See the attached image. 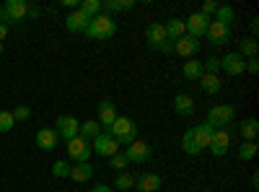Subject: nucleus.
Listing matches in <instances>:
<instances>
[{
	"label": "nucleus",
	"instance_id": "1",
	"mask_svg": "<svg viewBox=\"0 0 259 192\" xmlns=\"http://www.w3.org/2000/svg\"><path fill=\"white\" fill-rule=\"evenodd\" d=\"M104 133H109L119 145H130V143L138 140V125L130 120V117H117Z\"/></svg>",
	"mask_w": 259,
	"mask_h": 192
},
{
	"label": "nucleus",
	"instance_id": "2",
	"mask_svg": "<svg viewBox=\"0 0 259 192\" xmlns=\"http://www.w3.org/2000/svg\"><path fill=\"white\" fill-rule=\"evenodd\" d=\"M83 34L91 36V39H112L117 34V21L106 13H99L89 21V26H85Z\"/></svg>",
	"mask_w": 259,
	"mask_h": 192
},
{
	"label": "nucleus",
	"instance_id": "3",
	"mask_svg": "<svg viewBox=\"0 0 259 192\" xmlns=\"http://www.w3.org/2000/svg\"><path fill=\"white\" fill-rule=\"evenodd\" d=\"M236 120V109L231 104H215L212 109L207 112V125L210 127H215V130H223V127H228L231 122Z\"/></svg>",
	"mask_w": 259,
	"mask_h": 192
},
{
	"label": "nucleus",
	"instance_id": "4",
	"mask_svg": "<svg viewBox=\"0 0 259 192\" xmlns=\"http://www.w3.org/2000/svg\"><path fill=\"white\" fill-rule=\"evenodd\" d=\"M29 16V3L26 0H8L3 6V24H21Z\"/></svg>",
	"mask_w": 259,
	"mask_h": 192
},
{
	"label": "nucleus",
	"instance_id": "5",
	"mask_svg": "<svg viewBox=\"0 0 259 192\" xmlns=\"http://www.w3.org/2000/svg\"><path fill=\"white\" fill-rule=\"evenodd\" d=\"M91 151L96 156H106V159H112L114 153H119V143L109 135V133H99V138L91 140Z\"/></svg>",
	"mask_w": 259,
	"mask_h": 192
},
{
	"label": "nucleus",
	"instance_id": "6",
	"mask_svg": "<svg viewBox=\"0 0 259 192\" xmlns=\"http://www.w3.org/2000/svg\"><path fill=\"white\" fill-rule=\"evenodd\" d=\"M150 156H153V151H150V145L145 143V140H135V143H130V145H124V159H127V164H145Z\"/></svg>",
	"mask_w": 259,
	"mask_h": 192
},
{
	"label": "nucleus",
	"instance_id": "7",
	"mask_svg": "<svg viewBox=\"0 0 259 192\" xmlns=\"http://www.w3.org/2000/svg\"><path fill=\"white\" fill-rule=\"evenodd\" d=\"M210 16H205V13H192L187 21H184V29H187V36H194V39H202L205 36V31H207V26H210Z\"/></svg>",
	"mask_w": 259,
	"mask_h": 192
},
{
	"label": "nucleus",
	"instance_id": "8",
	"mask_svg": "<svg viewBox=\"0 0 259 192\" xmlns=\"http://www.w3.org/2000/svg\"><path fill=\"white\" fill-rule=\"evenodd\" d=\"M91 143L89 140H83V138H73L68 140V156L73 159V164H85L91 159Z\"/></svg>",
	"mask_w": 259,
	"mask_h": 192
},
{
	"label": "nucleus",
	"instance_id": "9",
	"mask_svg": "<svg viewBox=\"0 0 259 192\" xmlns=\"http://www.w3.org/2000/svg\"><path fill=\"white\" fill-rule=\"evenodd\" d=\"M55 125H57V127H55L57 138H65V140H73V138H78L80 122H78L75 117H70V114H62V117H57V122H55Z\"/></svg>",
	"mask_w": 259,
	"mask_h": 192
},
{
	"label": "nucleus",
	"instance_id": "10",
	"mask_svg": "<svg viewBox=\"0 0 259 192\" xmlns=\"http://www.w3.org/2000/svg\"><path fill=\"white\" fill-rule=\"evenodd\" d=\"M210 153L212 156H226L228 148H231V127H223V130H215L212 140H210Z\"/></svg>",
	"mask_w": 259,
	"mask_h": 192
},
{
	"label": "nucleus",
	"instance_id": "11",
	"mask_svg": "<svg viewBox=\"0 0 259 192\" xmlns=\"http://www.w3.org/2000/svg\"><path fill=\"white\" fill-rule=\"evenodd\" d=\"M205 36H207V42H210L212 47L228 45V39H231V26H223V24H218V21H210V26H207Z\"/></svg>",
	"mask_w": 259,
	"mask_h": 192
},
{
	"label": "nucleus",
	"instance_id": "12",
	"mask_svg": "<svg viewBox=\"0 0 259 192\" xmlns=\"http://www.w3.org/2000/svg\"><path fill=\"white\" fill-rule=\"evenodd\" d=\"M221 70L228 73V75H241L246 70V60L239 52H228V55L221 57Z\"/></svg>",
	"mask_w": 259,
	"mask_h": 192
},
{
	"label": "nucleus",
	"instance_id": "13",
	"mask_svg": "<svg viewBox=\"0 0 259 192\" xmlns=\"http://www.w3.org/2000/svg\"><path fill=\"white\" fill-rule=\"evenodd\" d=\"M174 52L179 55V57H187V60H192L194 55L200 52V39H194V36H182V39H177L174 42Z\"/></svg>",
	"mask_w": 259,
	"mask_h": 192
},
{
	"label": "nucleus",
	"instance_id": "14",
	"mask_svg": "<svg viewBox=\"0 0 259 192\" xmlns=\"http://www.w3.org/2000/svg\"><path fill=\"white\" fill-rule=\"evenodd\" d=\"M89 21H91L89 16H85L80 8H75L68 18H65V29H68L70 34H83V31H85V26H89Z\"/></svg>",
	"mask_w": 259,
	"mask_h": 192
},
{
	"label": "nucleus",
	"instance_id": "15",
	"mask_svg": "<svg viewBox=\"0 0 259 192\" xmlns=\"http://www.w3.org/2000/svg\"><path fill=\"white\" fill-rule=\"evenodd\" d=\"M135 189H140V192H158L161 189V174L148 172V174L135 177Z\"/></svg>",
	"mask_w": 259,
	"mask_h": 192
},
{
	"label": "nucleus",
	"instance_id": "16",
	"mask_svg": "<svg viewBox=\"0 0 259 192\" xmlns=\"http://www.w3.org/2000/svg\"><path fill=\"white\" fill-rule=\"evenodd\" d=\"M119 114H117V106H114V101H109V99H104V101H99V125L104 127H109L114 120H117Z\"/></svg>",
	"mask_w": 259,
	"mask_h": 192
},
{
	"label": "nucleus",
	"instance_id": "17",
	"mask_svg": "<svg viewBox=\"0 0 259 192\" xmlns=\"http://www.w3.org/2000/svg\"><path fill=\"white\" fill-rule=\"evenodd\" d=\"M36 145L41 148V151H52V148H57V133H55V127H41V130L36 133Z\"/></svg>",
	"mask_w": 259,
	"mask_h": 192
},
{
	"label": "nucleus",
	"instance_id": "18",
	"mask_svg": "<svg viewBox=\"0 0 259 192\" xmlns=\"http://www.w3.org/2000/svg\"><path fill=\"white\" fill-rule=\"evenodd\" d=\"M212 133H215V127H210L207 122H202V125H194V127H192V135H194V140H197V145L202 148V151L210 145Z\"/></svg>",
	"mask_w": 259,
	"mask_h": 192
},
{
	"label": "nucleus",
	"instance_id": "19",
	"mask_svg": "<svg viewBox=\"0 0 259 192\" xmlns=\"http://www.w3.org/2000/svg\"><path fill=\"white\" fill-rule=\"evenodd\" d=\"M68 179H73V182H91L94 179V166L89 161H85V164H73Z\"/></svg>",
	"mask_w": 259,
	"mask_h": 192
},
{
	"label": "nucleus",
	"instance_id": "20",
	"mask_svg": "<svg viewBox=\"0 0 259 192\" xmlns=\"http://www.w3.org/2000/svg\"><path fill=\"white\" fill-rule=\"evenodd\" d=\"M163 29H166V39H168V42H177V39H182V36L187 34L182 18H168L166 24H163Z\"/></svg>",
	"mask_w": 259,
	"mask_h": 192
},
{
	"label": "nucleus",
	"instance_id": "21",
	"mask_svg": "<svg viewBox=\"0 0 259 192\" xmlns=\"http://www.w3.org/2000/svg\"><path fill=\"white\" fill-rule=\"evenodd\" d=\"M145 36H148V45L153 47V50H158V45H163V42H166V29H163V24H150V26L145 29Z\"/></svg>",
	"mask_w": 259,
	"mask_h": 192
},
{
	"label": "nucleus",
	"instance_id": "22",
	"mask_svg": "<svg viewBox=\"0 0 259 192\" xmlns=\"http://www.w3.org/2000/svg\"><path fill=\"white\" fill-rule=\"evenodd\" d=\"M174 109H177V114H182V117H192V114H194V99H192L189 94H177Z\"/></svg>",
	"mask_w": 259,
	"mask_h": 192
},
{
	"label": "nucleus",
	"instance_id": "23",
	"mask_svg": "<svg viewBox=\"0 0 259 192\" xmlns=\"http://www.w3.org/2000/svg\"><path fill=\"white\" fill-rule=\"evenodd\" d=\"M135 8V0H106V3H101V13L106 11V16L109 13H122V11H133Z\"/></svg>",
	"mask_w": 259,
	"mask_h": 192
},
{
	"label": "nucleus",
	"instance_id": "24",
	"mask_svg": "<svg viewBox=\"0 0 259 192\" xmlns=\"http://www.w3.org/2000/svg\"><path fill=\"white\" fill-rule=\"evenodd\" d=\"M200 86H202V91H205V94L215 96V94H221L223 83H221V75H210V73H202V78H200Z\"/></svg>",
	"mask_w": 259,
	"mask_h": 192
},
{
	"label": "nucleus",
	"instance_id": "25",
	"mask_svg": "<svg viewBox=\"0 0 259 192\" xmlns=\"http://www.w3.org/2000/svg\"><path fill=\"white\" fill-rule=\"evenodd\" d=\"M99 133H101V125L96 122V120H85V122H80V130H78V138H83V140H94V138H99Z\"/></svg>",
	"mask_w": 259,
	"mask_h": 192
},
{
	"label": "nucleus",
	"instance_id": "26",
	"mask_svg": "<svg viewBox=\"0 0 259 192\" xmlns=\"http://www.w3.org/2000/svg\"><path fill=\"white\" fill-rule=\"evenodd\" d=\"M182 73H184V78H187V81H200L205 70H202V62L192 57V60H187L184 65H182Z\"/></svg>",
	"mask_w": 259,
	"mask_h": 192
},
{
	"label": "nucleus",
	"instance_id": "27",
	"mask_svg": "<svg viewBox=\"0 0 259 192\" xmlns=\"http://www.w3.org/2000/svg\"><path fill=\"white\" fill-rule=\"evenodd\" d=\"M182 151L187 156H200L202 153V148L197 145V140H194V135H192V127L184 130V135H182Z\"/></svg>",
	"mask_w": 259,
	"mask_h": 192
},
{
	"label": "nucleus",
	"instance_id": "28",
	"mask_svg": "<svg viewBox=\"0 0 259 192\" xmlns=\"http://www.w3.org/2000/svg\"><path fill=\"white\" fill-rule=\"evenodd\" d=\"M239 130H241V138H244L246 143H256V135H259V122H256L254 117H251V120H244Z\"/></svg>",
	"mask_w": 259,
	"mask_h": 192
},
{
	"label": "nucleus",
	"instance_id": "29",
	"mask_svg": "<svg viewBox=\"0 0 259 192\" xmlns=\"http://www.w3.org/2000/svg\"><path fill=\"white\" fill-rule=\"evenodd\" d=\"M256 52H259V45H256V39H254V36L244 39L241 45H239V55H241L244 60H251V57H256Z\"/></svg>",
	"mask_w": 259,
	"mask_h": 192
},
{
	"label": "nucleus",
	"instance_id": "30",
	"mask_svg": "<svg viewBox=\"0 0 259 192\" xmlns=\"http://www.w3.org/2000/svg\"><path fill=\"white\" fill-rule=\"evenodd\" d=\"M112 187H117L119 192H124V189H133L135 187V177L130 174V172H119L117 177H114V184Z\"/></svg>",
	"mask_w": 259,
	"mask_h": 192
},
{
	"label": "nucleus",
	"instance_id": "31",
	"mask_svg": "<svg viewBox=\"0 0 259 192\" xmlns=\"http://www.w3.org/2000/svg\"><path fill=\"white\" fill-rule=\"evenodd\" d=\"M233 16H236V11H233L231 6H218V11H215V18H212V21H218V24H223V26H231Z\"/></svg>",
	"mask_w": 259,
	"mask_h": 192
},
{
	"label": "nucleus",
	"instance_id": "32",
	"mask_svg": "<svg viewBox=\"0 0 259 192\" xmlns=\"http://www.w3.org/2000/svg\"><path fill=\"white\" fill-rule=\"evenodd\" d=\"M85 16H89V18H94V16H99L101 13V0H83V3L78 6Z\"/></svg>",
	"mask_w": 259,
	"mask_h": 192
},
{
	"label": "nucleus",
	"instance_id": "33",
	"mask_svg": "<svg viewBox=\"0 0 259 192\" xmlns=\"http://www.w3.org/2000/svg\"><path fill=\"white\" fill-rule=\"evenodd\" d=\"M256 151H259L256 143H246V140H244V143L239 145V159H241V161H251V159L256 156Z\"/></svg>",
	"mask_w": 259,
	"mask_h": 192
},
{
	"label": "nucleus",
	"instance_id": "34",
	"mask_svg": "<svg viewBox=\"0 0 259 192\" xmlns=\"http://www.w3.org/2000/svg\"><path fill=\"white\" fill-rule=\"evenodd\" d=\"M52 177L68 179V177H70V164H68V161H55V164H52Z\"/></svg>",
	"mask_w": 259,
	"mask_h": 192
},
{
	"label": "nucleus",
	"instance_id": "35",
	"mask_svg": "<svg viewBox=\"0 0 259 192\" xmlns=\"http://www.w3.org/2000/svg\"><path fill=\"white\" fill-rule=\"evenodd\" d=\"M13 125H16L13 112H8V109L0 112V133H11V130H13Z\"/></svg>",
	"mask_w": 259,
	"mask_h": 192
},
{
	"label": "nucleus",
	"instance_id": "36",
	"mask_svg": "<svg viewBox=\"0 0 259 192\" xmlns=\"http://www.w3.org/2000/svg\"><path fill=\"white\" fill-rule=\"evenodd\" d=\"M202 70H205V73H210V75H218V70H221V57L210 55V57L202 62Z\"/></svg>",
	"mask_w": 259,
	"mask_h": 192
},
{
	"label": "nucleus",
	"instance_id": "37",
	"mask_svg": "<svg viewBox=\"0 0 259 192\" xmlns=\"http://www.w3.org/2000/svg\"><path fill=\"white\" fill-rule=\"evenodd\" d=\"M109 161H112V169H117V174H119V172H127V166H130L127 159H124V153H114Z\"/></svg>",
	"mask_w": 259,
	"mask_h": 192
},
{
	"label": "nucleus",
	"instance_id": "38",
	"mask_svg": "<svg viewBox=\"0 0 259 192\" xmlns=\"http://www.w3.org/2000/svg\"><path fill=\"white\" fill-rule=\"evenodd\" d=\"M29 117H31V109H29L26 104H21V106H16V112H13V120H16V122H26Z\"/></svg>",
	"mask_w": 259,
	"mask_h": 192
},
{
	"label": "nucleus",
	"instance_id": "39",
	"mask_svg": "<svg viewBox=\"0 0 259 192\" xmlns=\"http://www.w3.org/2000/svg\"><path fill=\"white\" fill-rule=\"evenodd\" d=\"M215 11H218V3H215V0H207V3L202 6V11H200V13H205V16H210V18H212V16H215Z\"/></svg>",
	"mask_w": 259,
	"mask_h": 192
},
{
	"label": "nucleus",
	"instance_id": "40",
	"mask_svg": "<svg viewBox=\"0 0 259 192\" xmlns=\"http://www.w3.org/2000/svg\"><path fill=\"white\" fill-rule=\"evenodd\" d=\"M246 70H249V73H254V75L259 73V60H256V57H251V60H246Z\"/></svg>",
	"mask_w": 259,
	"mask_h": 192
},
{
	"label": "nucleus",
	"instance_id": "41",
	"mask_svg": "<svg viewBox=\"0 0 259 192\" xmlns=\"http://www.w3.org/2000/svg\"><path fill=\"white\" fill-rule=\"evenodd\" d=\"M158 50H161V52H166V55H171V52H174V42H168V39H166L163 45H158Z\"/></svg>",
	"mask_w": 259,
	"mask_h": 192
},
{
	"label": "nucleus",
	"instance_id": "42",
	"mask_svg": "<svg viewBox=\"0 0 259 192\" xmlns=\"http://www.w3.org/2000/svg\"><path fill=\"white\" fill-rule=\"evenodd\" d=\"M91 192H114V189H112L109 184H96V187H94Z\"/></svg>",
	"mask_w": 259,
	"mask_h": 192
},
{
	"label": "nucleus",
	"instance_id": "43",
	"mask_svg": "<svg viewBox=\"0 0 259 192\" xmlns=\"http://www.w3.org/2000/svg\"><path fill=\"white\" fill-rule=\"evenodd\" d=\"M39 13H41V11H39L36 6H29V16H26V18H39Z\"/></svg>",
	"mask_w": 259,
	"mask_h": 192
},
{
	"label": "nucleus",
	"instance_id": "44",
	"mask_svg": "<svg viewBox=\"0 0 259 192\" xmlns=\"http://www.w3.org/2000/svg\"><path fill=\"white\" fill-rule=\"evenodd\" d=\"M6 36H8V26H6V24H0V42H3Z\"/></svg>",
	"mask_w": 259,
	"mask_h": 192
},
{
	"label": "nucleus",
	"instance_id": "45",
	"mask_svg": "<svg viewBox=\"0 0 259 192\" xmlns=\"http://www.w3.org/2000/svg\"><path fill=\"white\" fill-rule=\"evenodd\" d=\"M251 187H259V174H251Z\"/></svg>",
	"mask_w": 259,
	"mask_h": 192
},
{
	"label": "nucleus",
	"instance_id": "46",
	"mask_svg": "<svg viewBox=\"0 0 259 192\" xmlns=\"http://www.w3.org/2000/svg\"><path fill=\"white\" fill-rule=\"evenodd\" d=\"M0 24H3V6H0Z\"/></svg>",
	"mask_w": 259,
	"mask_h": 192
},
{
	"label": "nucleus",
	"instance_id": "47",
	"mask_svg": "<svg viewBox=\"0 0 259 192\" xmlns=\"http://www.w3.org/2000/svg\"><path fill=\"white\" fill-rule=\"evenodd\" d=\"M0 52H3V45H0Z\"/></svg>",
	"mask_w": 259,
	"mask_h": 192
}]
</instances>
